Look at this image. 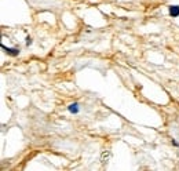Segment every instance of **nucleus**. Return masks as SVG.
Here are the masks:
<instances>
[{
  "label": "nucleus",
  "mask_w": 179,
  "mask_h": 171,
  "mask_svg": "<svg viewBox=\"0 0 179 171\" xmlns=\"http://www.w3.org/2000/svg\"><path fill=\"white\" fill-rule=\"evenodd\" d=\"M2 48L4 50L8 55H11V57H17V55L19 54V50L18 48H10V47H6L4 44H2Z\"/></svg>",
  "instance_id": "obj_1"
},
{
  "label": "nucleus",
  "mask_w": 179,
  "mask_h": 171,
  "mask_svg": "<svg viewBox=\"0 0 179 171\" xmlns=\"http://www.w3.org/2000/svg\"><path fill=\"white\" fill-rule=\"evenodd\" d=\"M170 14L172 17H179V6H171L170 7Z\"/></svg>",
  "instance_id": "obj_2"
},
{
  "label": "nucleus",
  "mask_w": 179,
  "mask_h": 171,
  "mask_svg": "<svg viewBox=\"0 0 179 171\" xmlns=\"http://www.w3.org/2000/svg\"><path fill=\"white\" fill-rule=\"evenodd\" d=\"M68 109H69V112L70 113H79V105L77 104H72V105H69L68 106Z\"/></svg>",
  "instance_id": "obj_3"
},
{
  "label": "nucleus",
  "mask_w": 179,
  "mask_h": 171,
  "mask_svg": "<svg viewBox=\"0 0 179 171\" xmlns=\"http://www.w3.org/2000/svg\"><path fill=\"white\" fill-rule=\"evenodd\" d=\"M29 44H32V39L28 36V37H26V46H29Z\"/></svg>",
  "instance_id": "obj_4"
}]
</instances>
